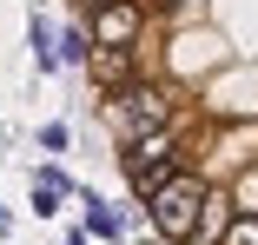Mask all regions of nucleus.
I'll return each instance as SVG.
<instances>
[{
  "label": "nucleus",
  "mask_w": 258,
  "mask_h": 245,
  "mask_svg": "<svg viewBox=\"0 0 258 245\" xmlns=\"http://www.w3.org/2000/svg\"><path fill=\"white\" fill-rule=\"evenodd\" d=\"M139 33H146L139 0H99L93 7V46H139Z\"/></svg>",
  "instance_id": "7ed1b4c3"
},
{
  "label": "nucleus",
  "mask_w": 258,
  "mask_h": 245,
  "mask_svg": "<svg viewBox=\"0 0 258 245\" xmlns=\"http://www.w3.org/2000/svg\"><path fill=\"white\" fill-rule=\"evenodd\" d=\"M60 192H67V172H53V166H46V172H33V206H40V212H53V199H60Z\"/></svg>",
  "instance_id": "423d86ee"
},
{
  "label": "nucleus",
  "mask_w": 258,
  "mask_h": 245,
  "mask_svg": "<svg viewBox=\"0 0 258 245\" xmlns=\"http://www.w3.org/2000/svg\"><path fill=\"white\" fill-rule=\"evenodd\" d=\"M86 225H93L99 238H113V232H119V219H113L106 206H99V199H93V192H86Z\"/></svg>",
  "instance_id": "6e6552de"
},
{
  "label": "nucleus",
  "mask_w": 258,
  "mask_h": 245,
  "mask_svg": "<svg viewBox=\"0 0 258 245\" xmlns=\"http://www.w3.org/2000/svg\"><path fill=\"white\" fill-rule=\"evenodd\" d=\"M146 206H152V225H159L166 238H192V232H199V206H205V186L179 166V172L146 199Z\"/></svg>",
  "instance_id": "f03ea898"
},
{
  "label": "nucleus",
  "mask_w": 258,
  "mask_h": 245,
  "mask_svg": "<svg viewBox=\"0 0 258 245\" xmlns=\"http://www.w3.org/2000/svg\"><path fill=\"white\" fill-rule=\"evenodd\" d=\"M219 245H258V219L245 212V219H232L225 232H219Z\"/></svg>",
  "instance_id": "0eeeda50"
},
{
  "label": "nucleus",
  "mask_w": 258,
  "mask_h": 245,
  "mask_svg": "<svg viewBox=\"0 0 258 245\" xmlns=\"http://www.w3.org/2000/svg\"><path fill=\"white\" fill-rule=\"evenodd\" d=\"M159 159H172V133H166V126H159V133H139V139H126V146H119L126 179H133L139 166H159Z\"/></svg>",
  "instance_id": "20e7f679"
},
{
  "label": "nucleus",
  "mask_w": 258,
  "mask_h": 245,
  "mask_svg": "<svg viewBox=\"0 0 258 245\" xmlns=\"http://www.w3.org/2000/svg\"><path fill=\"white\" fill-rule=\"evenodd\" d=\"M86 67H93V80L106 86V93H119V86L133 80V46H93Z\"/></svg>",
  "instance_id": "39448f33"
},
{
  "label": "nucleus",
  "mask_w": 258,
  "mask_h": 245,
  "mask_svg": "<svg viewBox=\"0 0 258 245\" xmlns=\"http://www.w3.org/2000/svg\"><path fill=\"white\" fill-rule=\"evenodd\" d=\"M106 119H113V133H119V146H126V139H139V133L172 126V106H166V93H159V86L126 80L119 93H106Z\"/></svg>",
  "instance_id": "f257e3e1"
},
{
  "label": "nucleus",
  "mask_w": 258,
  "mask_h": 245,
  "mask_svg": "<svg viewBox=\"0 0 258 245\" xmlns=\"http://www.w3.org/2000/svg\"><path fill=\"white\" fill-rule=\"evenodd\" d=\"M53 33H60V27L33 20V60H40V67H53Z\"/></svg>",
  "instance_id": "1a4fd4ad"
}]
</instances>
